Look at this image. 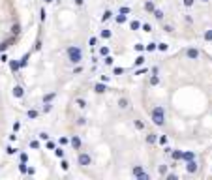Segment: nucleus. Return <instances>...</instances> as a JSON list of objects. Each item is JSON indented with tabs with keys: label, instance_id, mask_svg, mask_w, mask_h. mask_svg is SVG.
I'll list each match as a JSON object with an SVG mask.
<instances>
[{
	"label": "nucleus",
	"instance_id": "b1692460",
	"mask_svg": "<svg viewBox=\"0 0 212 180\" xmlns=\"http://www.w3.org/2000/svg\"><path fill=\"white\" fill-rule=\"evenodd\" d=\"M43 111H45V113H49V111H51V105H49V103H45V107H43Z\"/></svg>",
	"mask_w": 212,
	"mask_h": 180
},
{
	"label": "nucleus",
	"instance_id": "7ed1b4c3",
	"mask_svg": "<svg viewBox=\"0 0 212 180\" xmlns=\"http://www.w3.org/2000/svg\"><path fill=\"white\" fill-rule=\"evenodd\" d=\"M71 146H73L75 150H79V148H81V137H79V135H73V137H71Z\"/></svg>",
	"mask_w": 212,
	"mask_h": 180
},
{
	"label": "nucleus",
	"instance_id": "5701e85b",
	"mask_svg": "<svg viewBox=\"0 0 212 180\" xmlns=\"http://www.w3.org/2000/svg\"><path fill=\"white\" fill-rule=\"evenodd\" d=\"M40 137H41V139H49V135H47L45 131H41V133H40Z\"/></svg>",
	"mask_w": 212,
	"mask_h": 180
},
{
	"label": "nucleus",
	"instance_id": "6e6552de",
	"mask_svg": "<svg viewBox=\"0 0 212 180\" xmlns=\"http://www.w3.org/2000/svg\"><path fill=\"white\" fill-rule=\"evenodd\" d=\"M9 66H11V70H13V71H17V70L21 68V64H19V62H15V60H9Z\"/></svg>",
	"mask_w": 212,
	"mask_h": 180
},
{
	"label": "nucleus",
	"instance_id": "dca6fc26",
	"mask_svg": "<svg viewBox=\"0 0 212 180\" xmlns=\"http://www.w3.org/2000/svg\"><path fill=\"white\" fill-rule=\"evenodd\" d=\"M101 36H103V38H111V32H109V30H103Z\"/></svg>",
	"mask_w": 212,
	"mask_h": 180
},
{
	"label": "nucleus",
	"instance_id": "412c9836",
	"mask_svg": "<svg viewBox=\"0 0 212 180\" xmlns=\"http://www.w3.org/2000/svg\"><path fill=\"white\" fill-rule=\"evenodd\" d=\"M100 53H101V55H107V53H109V49H107V47H101Z\"/></svg>",
	"mask_w": 212,
	"mask_h": 180
},
{
	"label": "nucleus",
	"instance_id": "4468645a",
	"mask_svg": "<svg viewBox=\"0 0 212 180\" xmlns=\"http://www.w3.org/2000/svg\"><path fill=\"white\" fill-rule=\"evenodd\" d=\"M60 167H62V169H68V167H70V163H68V161H66V159H62V163H60Z\"/></svg>",
	"mask_w": 212,
	"mask_h": 180
},
{
	"label": "nucleus",
	"instance_id": "9b49d317",
	"mask_svg": "<svg viewBox=\"0 0 212 180\" xmlns=\"http://www.w3.org/2000/svg\"><path fill=\"white\" fill-rule=\"evenodd\" d=\"M30 148H38L40 150V141H30Z\"/></svg>",
	"mask_w": 212,
	"mask_h": 180
},
{
	"label": "nucleus",
	"instance_id": "423d86ee",
	"mask_svg": "<svg viewBox=\"0 0 212 180\" xmlns=\"http://www.w3.org/2000/svg\"><path fill=\"white\" fill-rule=\"evenodd\" d=\"M28 56H30V53H27V55H24V56H23V58H21V60H19V64H21V68H24V66H27V62H28Z\"/></svg>",
	"mask_w": 212,
	"mask_h": 180
},
{
	"label": "nucleus",
	"instance_id": "1a4fd4ad",
	"mask_svg": "<svg viewBox=\"0 0 212 180\" xmlns=\"http://www.w3.org/2000/svg\"><path fill=\"white\" fill-rule=\"evenodd\" d=\"M94 90L98 92V94H103V92H105V86H103V85H96Z\"/></svg>",
	"mask_w": 212,
	"mask_h": 180
},
{
	"label": "nucleus",
	"instance_id": "393cba45",
	"mask_svg": "<svg viewBox=\"0 0 212 180\" xmlns=\"http://www.w3.org/2000/svg\"><path fill=\"white\" fill-rule=\"evenodd\" d=\"M8 45H9V43H2V45H0V51H4V49L8 47Z\"/></svg>",
	"mask_w": 212,
	"mask_h": 180
},
{
	"label": "nucleus",
	"instance_id": "ddd939ff",
	"mask_svg": "<svg viewBox=\"0 0 212 180\" xmlns=\"http://www.w3.org/2000/svg\"><path fill=\"white\" fill-rule=\"evenodd\" d=\"M55 146H56L55 141H49V143H47V148H49V150H55Z\"/></svg>",
	"mask_w": 212,
	"mask_h": 180
},
{
	"label": "nucleus",
	"instance_id": "a878e982",
	"mask_svg": "<svg viewBox=\"0 0 212 180\" xmlns=\"http://www.w3.org/2000/svg\"><path fill=\"white\" fill-rule=\"evenodd\" d=\"M75 4L77 6H83V0H75Z\"/></svg>",
	"mask_w": 212,
	"mask_h": 180
},
{
	"label": "nucleus",
	"instance_id": "bb28decb",
	"mask_svg": "<svg viewBox=\"0 0 212 180\" xmlns=\"http://www.w3.org/2000/svg\"><path fill=\"white\" fill-rule=\"evenodd\" d=\"M45 2H47V4H51V2H53V0H45Z\"/></svg>",
	"mask_w": 212,
	"mask_h": 180
},
{
	"label": "nucleus",
	"instance_id": "f3484780",
	"mask_svg": "<svg viewBox=\"0 0 212 180\" xmlns=\"http://www.w3.org/2000/svg\"><path fill=\"white\" fill-rule=\"evenodd\" d=\"M60 145H68V137H60Z\"/></svg>",
	"mask_w": 212,
	"mask_h": 180
},
{
	"label": "nucleus",
	"instance_id": "f03ea898",
	"mask_svg": "<svg viewBox=\"0 0 212 180\" xmlns=\"http://www.w3.org/2000/svg\"><path fill=\"white\" fill-rule=\"evenodd\" d=\"M77 161H79V165H90V156L88 154H85V152H81L79 156H77Z\"/></svg>",
	"mask_w": 212,
	"mask_h": 180
},
{
	"label": "nucleus",
	"instance_id": "2eb2a0df",
	"mask_svg": "<svg viewBox=\"0 0 212 180\" xmlns=\"http://www.w3.org/2000/svg\"><path fill=\"white\" fill-rule=\"evenodd\" d=\"M11 32H13V34H19V32H21V30H19V24H13V28H11Z\"/></svg>",
	"mask_w": 212,
	"mask_h": 180
},
{
	"label": "nucleus",
	"instance_id": "f8f14e48",
	"mask_svg": "<svg viewBox=\"0 0 212 180\" xmlns=\"http://www.w3.org/2000/svg\"><path fill=\"white\" fill-rule=\"evenodd\" d=\"M55 154L58 158H62V156H64V150H62V148H55Z\"/></svg>",
	"mask_w": 212,
	"mask_h": 180
},
{
	"label": "nucleus",
	"instance_id": "9d476101",
	"mask_svg": "<svg viewBox=\"0 0 212 180\" xmlns=\"http://www.w3.org/2000/svg\"><path fill=\"white\" fill-rule=\"evenodd\" d=\"M19 171H21V173H28V169H27V165H24V161H21V165H19Z\"/></svg>",
	"mask_w": 212,
	"mask_h": 180
},
{
	"label": "nucleus",
	"instance_id": "f257e3e1",
	"mask_svg": "<svg viewBox=\"0 0 212 180\" xmlns=\"http://www.w3.org/2000/svg\"><path fill=\"white\" fill-rule=\"evenodd\" d=\"M68 60L71 64H79L83 60V53L79 47H75V45H71V47H68Z\"/></svg>",
	"mask_w": 212,
	"mask_h": 180
},
{
	"label": "nucleus",
	"instance_id": "39448f33",
	"mask_svg": "<svg viewBox=\"0 0 212 180\" xmlns=\"http://www.w3.org/2000/svg\"><path fill=\"white\" fill-rule=\"evenodd\" d=\"M55 96H56L55 92H49V94H45V96H43V103H51V101L55 100Z\"/></svg>",
	"mask_w": 212,
	"mask_h": 180
},
{
	"label": "nucleus",
	"instance_id": "0eeeda50",
	"mask_svg": "<svg viewBox=\"0 0 212 180\" xmlns=\"http://www.w3.org/2000/svg\"><path fill=\"white\" fill-rule=\"evenodd\" d=\"M38 115H40V113L36 111V109H30V111L27 113V116H28V118H38Z\"/></svg>",
	"mask_w": 212,
	"mask_h": 180
},
{
	"label": "nucleus",
	"instance_id": "20e7f679",
	"mask_svg": "<svg viewBox=\"0 0 212 180\" xmlns=\"http://www.w3.org/2000/svg\"><path fill=\"white\" fill-rule=\"evenodd\" d=\"M13 96H15V98H23V96H24L23 86H15V88H13Z\"/></svg>",
	"mask_w": 212,
	"mask_h": 180
},
{
	"label": "nucleus",
	"instance_id": "6ab92c4d",
	"mask_svg": "<svg viewBox=\"0 0 212 180\" xmlns=\"http://www.w3.org/2000/svg\"><path fill=\"white\" fill-rule=\"evenodd\" d=\"M109 17H111V11H105V13H103V21H107Z\"/></svg>",
	"mask_w": 212,
	"mask_h": 180
},
{
	"label": "nucleus",
	"instance_id": "aec40b11",
	"mask_svg": "<svg viewBox=\"0 0 212 180\" xmlns=\"http://www.w3.org/2000/svg\"><path fill=\"white\" fill-rule=\"evenodd\" d=\"M116 21H118V23H124V21H126V17H124V15H118Z\"/></svg>",
	"mask_w": 212,
	"mask_h": 180
},
{
	"label": "nucleus",
	"instance_id": "4be33fe9",
	"mask_svg": "<svg viewBox=\"0 0 212 180\" xmlns=\"http://www.w3.org/2000/svg\"><path fill=\"white\" fill-rule=\"evenodd\" d=\"M77 105H79V107H85V100H77Z\"/></svg>",
	"mask_w": 212,
	"mask_h": 180
},
{
	"label": "nucleus",
	"instance_id": "a211bd4d",
	"mask_svg": "<svg viewBox=\"0 0 212 180\" xmlns=\"http://www.w3.org/2000/svg\"><path fill=\"white\" fill-rule=\"evenodd\" d=\"M8 154H15V152H17V150H15V148L13 146H8V150H6Z\"/></svg>",
	"mask_w": 212,
	"mask_h": 180
}]
</instances>
